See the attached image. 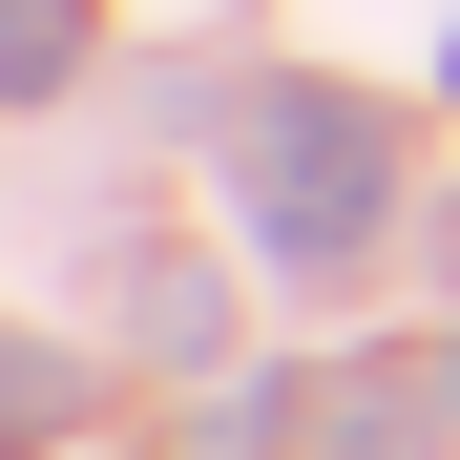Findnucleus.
<instances>
[{"instance_id": "obj_3", "label": "nucleus", "mask_w": 460, "mask_h": 460, "mask_svg": "<svg viewBox=\"0 0 460 460\" xmlns=\"http://www.w3.org/2000/svg\"><path fill=\"white\" fill-rule=\"evenodd\" d=\"M42 419H63V356H0V460H22Z\"/></svg>"}, {"instance_id": "obj_1", "label": "nucleus", "mask_w": 460, "mask_h": 460, "mask_svg": "<svg viewBox=\"0 0 460 460\" xmlns=\"http://www.w3.org/2000/svg\"><path fill=\"white\" fill-rule=\"evenodd\" d=\"M252 230H272V272H356L376 252V126L335 84H272L252 126Z\"/></svg>"}, {"instance_id": "obj_2", "label": "nucleus", "mask_w": 460, "mask_h": 460, "mask_svg": "<svg viewBox=\"0 0 460 460\" xmlns=\"http://www.w3.org/2000/svg\"><path fill=\"white\" fill-rule=\"evenodd\" d=\"M63 63H84V22H63V0H0V105H42Z\"/></svg>"}]
</instances>
